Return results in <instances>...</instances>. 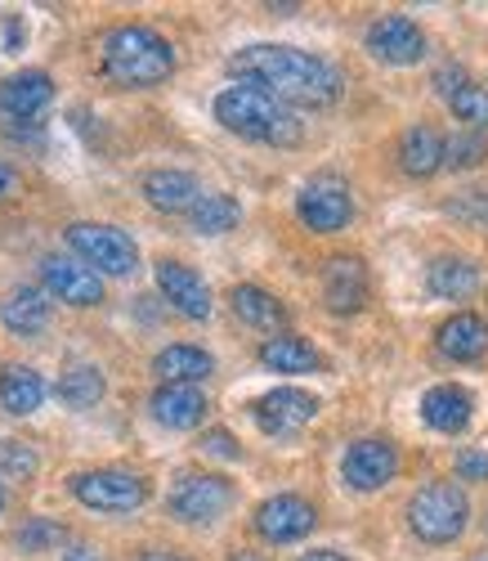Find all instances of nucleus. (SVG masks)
<instances>
[{"label":"nucleus","mask_w":488,"mask_h":561,"mask_svg":"<svg viewBox=\"0 0 488 561\" xmlns=\"http://www.w3.org/2000/svg\"><path fill=\"white\" fill-rule=\"evenodd\" d=\"M216 122L237 139H252V145H274V149L301 145V122L291 117V108L247 81H233L216 95Z\"/></svg>","instance_id":"nucleus-2"},{"label":"nucleus","mask_w":488,"mask_h":561,"mask_svg":"<svg viewBox=\"0 0 488 561\" xmlns=\"http://www.w3.org/2000/svg\"><path fill=\"white\" fill-rule=\"evenodd\" d=\"M484 158H488V135L484 130H462L444 145V167L466 171V167H479Z\"/></svg>","instance_id":"nucleus-31"},{"label":"nucleus","mask_w":488,"mask_h":561,"mask_svg":"<svg viewBox=\"0 0 488 561\" xmlns=\"http://www.w3.org/2000/svg\"><path fill=\"white\" fill-rule=\"evenodd\" d=\"M153 373L166 382V387H198L216 373V359L202 351V346H188V342H175L166 351H158L153 359Z\"/></svg>","instance_id":"nucleus-21"},{"label":"nucleus","mask_w":488,"mask_h":561,"mask_svg":"<svg viewBox=\"0 0 488 561\" xmlns=\"http://www.w3.org/2000/svg\"><path fill=\"white\" fill-rule=\"evenodd\" d=\"M426 288L444 301H466L479 293V265L470 256H434L426 265Z\"/></svg>","instance_id":"nucleus-24"},{"label":"nucleus","mask_w":488,"mask_h":561,"mask_svg":"<svg viewBox=\"0 0 488 561\" xmlns=\"http://www.w3.org/2000/svg\"><path fill=\"white\" fill-rule=\"evenodd\" d=\"M399 472V449L381 440V436H368V440H355L346 449V458H340V477H346L350 490L359 494H372L381 485H390Z\"/></svg>","instance_id":"nucleus-10"},{"label":"nucleus","mask_w":488,"mask_h":561,"mask_svg":"<svg viewBox=\"0 0 488 561\" xmlns=\"http://www.w3.org/2000/svg\"><path fill=\"white\" fill-rule=\"evenodd\" d=\"M484 530H488V517H484Z\"/></svg>","instance_id":"nucleus-44"},{"label":"nucleus","mask_w":488,"mask_h":561,"mask_svg":"<svg viewBox=\"0 0 488 561\" xmlns=\"http://www.w3.org/2000/svg\"><path fill=\"white\" fill-rule=\"evenodd\" d=\"M72 499L94 507V512H135L149 503V481L130 467H94V472H77L68 481Z\"/></svg>","instance_id":"nucleus-7"},{"label":"nucleus","mask_w":488,"mask_h":561,"mask_svg":"<svg viewBox=\"0 0 488 561\" xmlns=\"http://www.w3.org/2000/svg\"><path fill=\"white\" fill-rule=\"evenodd\" d=\"M0 507H5V494H0Z\"/></svg>","instance_id":"nucleus-43"},{"label":"nucleus","mask_w":488,"mask_h":561,"mask_svg":"<svg viewBox=\"0 0 488 561\" xmlns=\"http://www.w3.org/2000/svg\"><path fill=\"white\" fill-rule=\"evenodd\" d=\"M100 68L121 90H149V85H162L175 72V45L153 27L126 23V27H113L104 36Z\"/></svg>","instance_id":"nucleus-3"},{"label":"nucleus","mask_w":488,"mask_h":561,"mask_svg":"<svg viewBox=\"0 0 488 561\" xmlns=\"http://www.w3.org/2000/svg\"><path fill=\"white\" fill-rule=\"evenodd\" d=\"M444 145H449V139L439 135L430 122H417V126H408L404 139H399V167H404L413 180H426V175H434L439 167H444Z\"/></svg>","instance_id":"nucleus-23"},{"label":"nucleus","mask_w":488,"mask_h":561,"mask_svg":"<svg viewBox=\"0 0 488 561\" xmlns=\"http://www.w3.org/2000/svg\"><path fill=\"white\" fill-rule=\"evenodd\" d=\"M323 306L332 314H359L368 306V265L359 256H332L323 265Z\"/></svg>","instance_id":"nucleus-15"},{"label":"nucleus","mask_w":488,"mask_h":561,"mask_svg":"<svg viewBox=\"0 0 488 561\" xmlns=\"http://www.w3.org/2000/svg\"><path fill=\"white\" fill-rule=\"evenodd\" d=\"M318 526V507L301 494H274L256 507V530L269 543H297Z\"/></svg>","instance_id":"nucleus-13"},{"label":"nucleus","mask_w":488,"mask_h":561,"mask_svg":"<svg viewBox=\"0 0 488 561\" xmlns=\"http://www.w3.org/2000/svg\"><path fill=\"white\" fill-rule=\"evenodd\" d=\"M36 477V454L19 440H0V481H32Z\"/></svg>","instance_id":"nucleus-32"},{"label":"nucleus","mask_w":488,"mask_h":561,"mask_svg":"<svg viewBox=\"0 0 488 561\" xmlns=\"http://www.w3.org/2000/svg\"><path fill=\"white\" fill-rule=\"evenodd\" d=\"M198 449L207 454V458H224V462H233V458H242V449H237V440L224 432V427H216V432H207L202 440H198Z\"/></svg>","instance_id":"nucleus-34"},{"label":"nucleus","mask_w":488,"mask_h":561,"mask_svg":"<svg viewBox=\"0 0 488 561\" xmlns=\"http://www.w3.org/2000/svg\"><path fill=\"white\" fill-rule=\"evenodd\" d=\"M368 50L376 64H390V68H413L426 59V32L404 19V14H385L368 27Z\"/></svg>","instance_id":"nucleus-11"},{"label":"nucleus","mask_w":488,"mask_h":561,"mask_svg":"<svg viewBox=\"0 0 488 561\" xmlns=\"http://www.w3.org/2000/svg\"><path fill=\"white\" fill-rule=\"evenodd\" d=\"M229 561H260V557H256V552H233Z\"/></svg>","instance_id":"nucleus-42"},{"label":"nucleus","mask_w":488,"mask_h":561,"mask_svg":"<svg viewBox=\"0 0 488 561\" xmlns=\"http://www.w3.org/2000/svg\"><path fill=\"white\" fill-rule=\"evenodd\" d=\"M229 310L237 314V323H247L256 333H282V323H287V306L256 284H237L229 293Z\"/></svg>","instance_id":"nucleus-22"},{"label":"nucleus","mask_w":488,"mask_h":561,"mask_svg":"<svg viewBox=\"0 0 488 561\" xmlns=\"http://www.w3.org/2000/svg\"><path fill=\"white\" fill-rule=\"evenodd\" d=\"M449 108H453L457 122H466V130H488V85L466 81L457 95L449 100Z\"/></svg>","instance_id":"nucleus-30"},{"label":"nucleus","mask_w":488,"mask_h":561,"mask_svg":"<svg viewBox=\"0 0 488 561\" xmlns=\"http://www.w3.org/2000/svg\"><path fill=\"white\" fill-rule=\"evenodd\" d=\"M59 400L68 409H90L104 400V373L94 364H68L63 378H59Z\"/></svg>","instance_id":"nucleus-29"},{"label":"nucleus","mask_w":488,"mask_h":561,"mask_svg":"<svg viewBox=\"0 0 488 561\" xmlns=\"http://www.w3.org/2000/svg\"><path fill=\"white\" fill-rule=\"evenodd\" d=\"M0 404H5V413H14V417L36 413L45 404V378L27 364H10L0 373Z\"/></svg>","instance_id":"nucleus-27"},{"label":"nucleus","mask_w":488,"mask_h":561,"mask_svg":"<svg viewBox=\"0 0 488 561\" xmlns=\"http://www.w3.org/2000/svg\"><path fill=\"white\" fill-rule=\"evenodd\" d=\"M19 190H23V175L0 158V203H10V198H19Z\"/></svg>","instance_id":"nucleus-38"},{"label":"nucleus","mask_w":488,"mask_h":561,"mask_svg":"<svg viewBox=\"0 0 488 561\" xmlns=\"http://www.w3.org/2000/svg\"><path fill=\"white\" fill-rule=\"evenodd\" d=\"M63 561H104V557L94 552V548H85V543H77V548H68V552H63Z\"/></svg>","instance_id":"nucleus-39"},{"label":"nucleus","mask_w":488,"mask_h":561,"mask_svg":"<svg viewBox=\"0 0 488 561\" xmlns=\"http://www.w3.org/2000/svg\"><path fill=\"white\" fill-rule=\"evenodd\" d=\"M0 323H5L14 337H36L45 323H50V297L27 284L5 293V301H0Z\"/></svg>","instance_id":"nucleus-25"},{"label":"nucleus","mask_w":488,"mask_h":561,"mask_svg":"<svg viewBox=\"0 0 488 561\" xmlns=\"http://www.w3.org/2000/svg\"><path fill=\"white\" fill-rule=\"evenodd\" d=\"M434 346L439 355H449L453 364H475L488 355V319L470 314V310H457L453 319L439 323L434 333Z\"/></svg>","instance_id":"nucleus-18"},{"label":"nucleus","mask_w":488,"mask_h":561,"mask_svg":"<svg viewBox=\"0 0 488 561\" xmlns=\"http://www.w3.org/2000/svg\"><path fill=\"white\" fill-rule=\"evenodd\" d=\"M470 413H475V396L457 382H439L421 396V423L439 436H457L470 427Z\"/></svg>","instance_id":"nucleus-17"},{"label":"nucleus","mask_w":488,"mask_h":561,"mask_svg":"<svg viewBox=\"0 0 488 561\" xmlns=\"http://www.w3.org/2000/svg\"><path fill=\"white\" fill-rule=\"evenodd\" d=\"M297 216L305 229L314 233H336V229H346L350 216H355V198H350V184L346 175H336V171H318L305 180V190L297 194Z\"/></svg>","instance_id":"nucleus-8"},{"label":"nucleus","mask_w":488,"mask_h":561,"mask_svg":"<svg viewBox=\"0 0 488 561\" xmlns=\"http://www.w3.org/2000/svg\"><path fill=\"white\" fill-rule=\"evenodd\" d=\"M229 507H233V485L216 472H179L166 494V512L184 526H211Z\"/></svg>","instance_id":"nucleus-6"},{"label":"nucleus","mask_w":488,"mask_h":561,"mask_svg":"<svg viewBox=\"0 0 488 561\" xmlns=\"http://www.w3.org/2000/svg\"><path fill=\"white\" fill-rule=\"evenodd\" d=\"M55 100V77L40 72V68H27V72H14L0 81V113L10 122H32L50 108Z\"/></svg>","instance_id":"nucleus-16"},{"label":"nucleus","mask_w":488,"mask_h":561,"mask_svg":"<svg viewBox=\"0 0 488 561\" xmlns=\"http://www.w3.org/2000/svg\"><path fill=\"white\" fill-rule=\"evenodd\" d=\"M408 526L421 543H453L470 526V499L453 481H430L408 499Z\"/></svg>","instance_id":"nucleus-4"},{"label":"nucleus","mask_w":488,"mask_h":561,"mask_svg":"<svg viewBox=\"0 0 488 561\" xmlns=\"http://www.w3.org/2000/svg\"><path fill=\"white\" fill-rule=\"evenodd\" d=\"M40 284H45V293L68 301V306H100L104 301V274H94L85 261H72V256H45Z\"/></svg>","instance_id":"nucleus-12"},{"label":"nucleus","mask_w":488,"mask_h":561,"mask_svg":"<svg viewBox=\"0 0 488 561\" xmlns=\"http://www.w3.org/2000/svg\"><path fill=\"white\" fill-rule=\"evenodd\" d=\"M19 543H23L27 552H40V548H50V543H63V526L45 522V517H32V522L19 530Z\"/></svg>","instance_id":"nucleus-33"},{"label":"nucleus","mask_w":488,"mask_h":561,"mask_svg":"<svg viewBox=\"0 0 488 561\" xmlns=\"http://www.w3.org/2000/svg\"><path fill=\"white\" fill-rule=\"evenodd\" d=\"M207 190L198 184V175L193 171H149L143 175V198H149L158 211H166V216H188L193 211V203H198Z\"/></svg>","instance_id":"nucleus-19"},{"label":"nucleus","mask_w":488,"mask_h":561,"mask_svg":"<svg viewBox=\"0 0 488 561\" xmlns=\"http://www.w3.org/2000/svg\"><path fill=\"white\" fill-rule=\"evenodd\" d=\"M457 477L462 481H488V454L484 449H462L457 454Z\"/></svg>","instance_id":"nucleus-36"},{"label":"nucleus","mask_w":488,"mask_h":561,"mask_svg":"<svg viewBox=\"0 0 488 561\" xmlns=\"http://www.w3.org/2000/svg\"><path fill=\"white\" fill-rule=\"evenodd\" d=\"M318 409H323V400L314 391H305V387H274V391H265L252 404V417H256V427L265 436L287 440V436L305 432L314 417H318Z\"/></svg>","instance_id":"nucleus-9"},{"label":"nucleus","mask_w":488,"mask_h":561,"mask_svg":"<svg viewBox=\"0 0 488 561\" xmlns=\"http://www.w3.org/2000/svg\"><path fill=\"white\" fill-rule=\"evenodd\" d=\"M301 561H350L346 552H332V548H318V552H305Z\"/></svg>","instance_id":"nucleus-40"},{"label":"nucleus","mask_w":488,"mask_h":561,"mask_svg":"<svg viewBox=\"0 0 488 561\" xmlns=\"http://www.w3.org/2000/svg\"><path fill=\"white\" fill-rule=\"evenodd\" d=\"M139 561H184V557H175V552H143Z\"/></svg>","instance_id":"nucleus-41"},{"label":"nucleus","mask_w":488,"mask_h":561,"mask_svg":"<svg viewBox=\"0 0 488 561\" xmlns=\"http://www.w3.org/2000/svg\"><path fill=\"white\" fill-rule=\"evenodd\" d=\"M453 216H466V220H484L488 225V190H475V194H462L457 203H449Z\"/></svg>","instance_id":"nucleus-35"},{"label":"nucleus","mask_w":488,"mask_h":561,"mask_svg":"<svg viewBox=\"0 0 488 561\" xmlns=\"http://www.w3.org/2000/svg\"><path fill=\"white\" fill-rule=\"evenodd\" d=\"M466 81H470V77H466L457 64H449V68H439V72H434V90H439V95H444V100H453Z\"/></svg>","instance_id":"nucleus-37"},{"label":"nucleus","mask_w":488,"mask_h":561,"mask_svg":"<svg viewBox=\"0 0 488 561\" xmlns=\"http://www.w3.org/2000/svg\"><path fill=\"white\" fill-rule=\"evenodd\" d=\"M237 220H242V207H237V198L233 194H220V190H211V194H202L198 203H193V211H188V225L198 229V233H229V229H237Z\"/></svg>","instance_id":"nucleus-28"},{"label":"nucleus","mask_w":488,"mask_h":561,"mask_svg":"<svg viewBox=\"0 0 488 561\" xmlns=\"http://www.w3.org/2000/svg\"><path fill=\"white\" fill-rule=\"evenodd\" d=\"M229 72L247 85L269 90L278 104H297V108H327L340 100V85H346V77H340L332 59L297 50V45H274V41L237 50L229 59Z\"/></svg>","instance_id":"nucleus-1"},{"label":"nucleus","mask_w":488,"mask_h":561,"mask_svg":"<svg viewBox=\"0 0 488 561\" xmlns=\"http://www.w3.org/2000/svg\"><path fill=\"white\" fill-rule=\"evenodd\" d=\"M260 364H265L269 373H314V368H323L327 359L318 355V346H310V342L297 337V333H274V337L260 346Z\"/></svg>","instance_id":"nucleus-26"},{"label":"nucleus","mask_w":488,"mask_h":561,"mask_svg":"<svg viewBox=\"0 0 488 561\" xmlns=\"http://www.w3.org/2000/svg\"><path fill=\"white\" fill-rule=\"evenodd\" d=\"M68 248L94 270V274H108V278H126L139 270V248L126 229L117 225H94V220H77L63 229Z\"/></svg>","instance_id":"nucleus-5"},{"label":"nucleus","mask_w":488,"mask_h":561,"mask_svg":"<svg viewBox=\"0 0 488 561\" xmlns=\"http://www.w3.org/2000/svg\"><path fill=\"white\" fill-rule=\"evenodd\" d=\"M158 288H162V297L184 314V319H193V323H202V319H211V288H207V278L193 270V265H184V261H158Z\"/></svg>","instance_id":"nucleus-14"},{"label":"nucleus","mask_w":488,"mask_h":561,"mask_svg":"<svg viewBox=\"0 0 488 561\" xmlns=\"http://www.w3.org/2000/svg\"><path fill=\"white\" fill-rule=\"evenodd\" d=\"M207 396L198 387H158L153 400H149V413H153V423L171 427V432H193V427H202V417H207Z\"/></svg>","instance_id":"nucleus-20"}]
</instances>
